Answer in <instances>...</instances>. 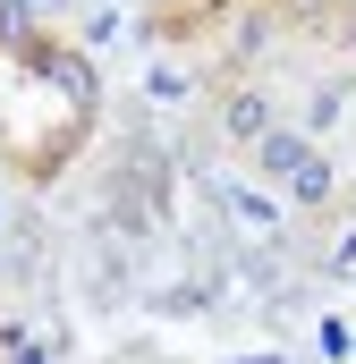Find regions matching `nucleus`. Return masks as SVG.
I'll return each mask as SVG.
<instances>
[{
    "label": "nucleus",
    "mask_w": 356,
    "mask_h": 364,
    "mask_svg": "<svg viewBox=\"0 0 356 364\" xmlns=\"http://www.w3.org/2000/svg\"><path fill=\"white\" fill-rule=\"evenodd\" d=\"M297 161H314V144H305V136H288V127H263V170L297 178Z\"/></svg>",
    "instance_id": "nucleus-1"
},
{
    "label": "nucleus",
    "mask_w": 356,
    "mask_h": 364,
    "mask_svg": "<svg viewBox=\"0 0 356 364\" xmlns=\"http://www.w3.org/2000/svg\"><path fill=\"white\" fill-rule=\"evenodd\" d=\"M229 127H238V136H263V102L238 93V102H229Z\"/></svg>",
    "instance_id": "nucleus-2"
},
{
    "label": "nucleus",
    "mask_w": 356,
    "mask_h": 364,
    "mask_svg": "<svg viewBox=\"0 0 356 364\" xmlns=\"http://www.w3.org/2000/svg\"><path fill=\"white\" fill-rule=\"evenodd\" d=\"M9 348H17L9 364H43V348H34V339H9Z\"/></svg>",
    "instance_id": "nucleus-3"
}]
</instances>
